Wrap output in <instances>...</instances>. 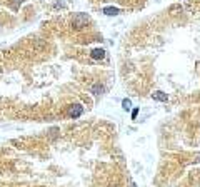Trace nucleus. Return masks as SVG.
Wrapping results in <instances>:
<instances>
[{"mask_svg":"<svg viewBox=\"0 0 200 187\" xmlns=\"http://www.w3.org/2000/svg\"><path fill=\"white\" fill-rule=\"evenodd\" d=\"M104 14L105 15H110V17H112V15H119L120 10L115 9V7H107V9H104Z\"/></svg>","mask_w":200,"mask_h":187,"instance_id":"423d86ee","label":"nucleus"},{"mask_svg":"<svg viewBox=\"0 0 200 187\" xmlns=\"http://www.w3.org/2000/svg\"><path fill=\"white\" fill-rule=\"evenodd\" d=\"M89 22H90V17L87 14H77L72 18V27H74V29H84Z\"/></svg>","mask_w":200,"mask_h":187,"instance_id":"f257e3e1","label":"nucleus"},{"mask_svg":"<svg viewBox=\"0 0 200 187\" xmlns=\"http://www.w3.org/2000/svg\"><path fill=\"white\" fill-rule=\"evenodd\" d=\"M137 115H138V109H134V110H132V119H137Z\"/></svg>","mask_w":200,"mask_h":187,"instance_id":"6e6552de","label":"nucleus"},{"mask_svg":"<svg viewBox=\"0 0 200 187\" xmlns=\"http://www.w3.org/2000/svg\"><path fill=\"white\" fill-rule=\"evenodd\" d=\"M152 99L153 100H158V102H167V94H164L162 90H155L152 94Z\"/></svg>","mask_w":200,"mask_h":187,"instance_id":"20e7f679","label":"nucleus"},{"mask_svg":"<svg viewBox=\"0 0 200 187\" xmlns=\"http://www.w3.org/2000/svg\"><path fill=\"white\" fill-rule=\"evenodd\" d=\"M122 109L125 110V112H129V110L132 109V102H130V99H123V100H122Z\"/></svg>","mask_w":200,"mask_h":187,"instance_id":"0eeeda50","label":"nucleus"},{"mask_svg":"<svg viewBox=\"0 0 200 187\" xmlns=\"http://www.w3.org/2000/svg\"><path fill=\"white\" fill-rule=\"evenodd\" d=\"M82 114H84V107L80 104H74L69 107V117H74V119H77V117H80Z\"/></svg>","mask_w":200,"mask_h":187,"instance_id":"f03ea898","label":"nucleus"},{"mask_svg":"<svg viewBox=\"0 0 200 187\" xmlns=\"http://www.w3.org/2000/svg\"><path fill=\"white\" fill-rule=\"evenodd\" d=\"M104 90H105V87L102 85V84H95V85H92L90 92H92V94H95V95H100V94H104Z\"/></svg>","mask_w":200,"mask_h":187,"instance_id":"39448f33","label":"nucleus"},{"mask_svg":"<svg viewBox=\"0 0 200 187\" xmlns=\"http://www.w3.org/2000/svg\"><path fill=\"white\" fill-rule=\"evenodd\" d=\"M90 57H92L93 60H102L105 57V50L104 49H93L92 53H90Z\"/></svg>","mask_w":200,"mask_h":187,"instance_id":"7ed1b4c3","label":"nucleus"}]
</instances>
